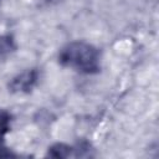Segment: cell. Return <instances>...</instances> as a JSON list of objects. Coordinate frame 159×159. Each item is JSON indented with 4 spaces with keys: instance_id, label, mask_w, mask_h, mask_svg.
<instances>
[{
    "instance_id": "cell-1",
    "label": "cell",
    "mask_w": 159,
    "mask_h": 159,
    "mask_svg": "<svg viewBox=\"0 0 159 159\" xmlns=\"http://www.w3.org/2000/svg\"><path fill=\"white\" fill-rule=\"evenodd\" d=\"M58 61L66 67L84 73H94L99 70V53L97 48L83 41L66 45L58 53Z\"/></svg>"
},
{
    "instance_id": "cell-2",
    "label": "cell",
    "mask_w": 159,
    "mask_h": 159,
    "mask_svg": "<svg viewBox=\"0 0 159 159\" xmlns=\"http://www.w3.org/2000/svg\"><path fill=\"white\" fill-rule=\"evenodd\" d=\"M39 71L35 68L26 70L11 78V81L9 82V89L14 93H26L36 86Z\"/></svg>"
},
{
    "instance_id": "cell-3",
    "label": "cell",
    "mask_w": 159,
    "mask_h": 159,
    "mask_svg": "<svg viewBox=\"0 0 159 159\" xmlns=\"http://www.w3.org/2000/svg\"><path fill=\"white\" fill-rule=\"evenodd\" d=\"M72 148L65 143H55L53 145H51L48 148L47 155L51 158H57V159H62V158H68L72 153Z\"/></svg>"
},
{
    "instance_id": "cell-4",
    "label": "cell",
    "mask_w": 159,
    "mask_h": 159,
    "mask_svg": "<svg viewBox=\"0 0 159 159\" xmlns=\"http://www.w3.org/2000/svg\"><path fill=\"white\" fill-rule=\"evenodd\" d=\"M15 41L10 35H1L0 36V57H5L10 55L15 50Z\"/></svg>"
},
{
    "instance_id": "cell-5",
    "label": "cell",
    "mask_w": 159,
    "mask_h": 159,
    "mask_svg": "<svg viewBox=\"0 0 159 159\" xmlns=\"http://www.w3.org/2000/svg\"><path fill=\"white\" fill-rule=\"evenodd\" d=\"M10 122L11 116L5 109H0V143L4 140L5 135L10 130Z\"/></svg>"
}]
</instances>
